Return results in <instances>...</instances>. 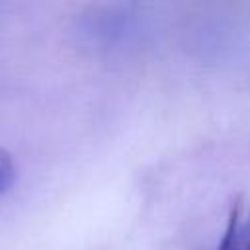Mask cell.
<instances>
[{"mask_svg": "<svg viewBox=\"0 0 250 250\" xmlns=\"http://www.w3.org/2000/svg\"><path fill=\"white\" fill-rule=\"evenodd\" d=\"M219 250H250V211L242 203L232 207Z\"/></svg>", "mask_w": 250, "mask_h": 250, "instance_id": "cell-1", "label": "cell"}, {"mask_svg": "<svg viewBox=\"0 0 250 250\" xmlns=\"http://www.w3.org/2000/svg\"><path fill=\"white\" fill-rule=\"evenodd\" d=\"M14 178H16L14 160L6 150L0 148V195L10 189V186L14 184Z\"/></svg>", "mask_w": 250, "mask_h": 250, "instance_id": "cell-2", "label": "cell"}]
</instances>
